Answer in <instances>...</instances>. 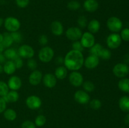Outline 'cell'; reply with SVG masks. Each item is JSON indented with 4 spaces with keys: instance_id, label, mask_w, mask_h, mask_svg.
Instances as JSON below:
<instances>
[{
    "instance_id": "cell-1",
    "label": "cell",
    "mask_w": 129,
    "mask_h": 128,
    "mask_svg": "<svg viewBox=\"0 0 129 128\" xmlns=\"http://www.w3.org/2000/svg\"><path fill=\"white\" fill-rule=\"evenodd\" d=\"M64 66L71 71H78L84 65V58L83 53L71 50L68 51L64 58Z\"/></svg>"
},
{
    "instance_id": "cell-2",
    "label": "cell",
    "mask_w": 129,
    "mask_h": 128,
    "mask_svg": "<svg viewBox=\"0 0 129 128\" xmlns=\"http://www.w3.org/2000/svg\"><path fill=\"white\" fill-rule=\"evenodd\" d=\"M4 26L6 31L9 33L18 31L21 26V23L19 20L13 16H9L4 20Z\"/></svg>"
},
{
    "instance_id": "cell-3",
    "label": "cell",
    "mask_w": 129,
    "mask_h": 128,
    "mask_svg": "<svg viewBox=\"0 0 129 128\" xmlns=\"http://www.w3.org/2000/svg\"><path fill=\"white\" fill-rule=\"evenodd\" d=\"M39 58L42 62L49 63L54 56V51L50 46H43L39 51Z\"/></svg>"
},
{
    "instance_id": "cell-4",
    "label": "cell",
    "mask_w": 129,
    "mask_h": 128,
    "mask_svg": "<svg viewBox=\"0 0 129 128\" xmlns=\"http://www.w3.org/2000/svg\"><path fill=\"white\" fill-rule=\"evenodd\" d=\"M107 26L108 30L113 33H118L121 31L123 27V23L120 18L116 16L109 18L107 21Z\"/></svg>"
},
{
    "instance_id": "cell-5",
    "label": "cell",
    "mask_w": 129,
    "mask_h": 128,
    "mask_svg": "<svg viewBox=\"0 0 129 128\" xmlns=\"http://www.w3.org/2000/svg\"><path fill=\"white\" fill-rule=\"evenodd\" d=\"M113 74L118 78H125L129 74V67L125 63H118L113 67Z\"/></svg>"
},
{
    "instance_id": "cell-6",
    "label": "cell",
    "mask_w": 129,
    "mask_h": 128,
    "mask_svg": "<svg viewBox=\"0 0 129 128\" xmlns=\"http://www.w3.org/2000/svg\"><path fill=\"white\" fill-rule=\"evenodd\" d=\"M106 43L110 49H117L120 46L122 43V38L120 35L117 33H113L108 36Z\"/></svg>"
},
{
    "instance_id": "cell-7",
    "label": "cell",
    "mask_w": 129,
    "mask_h": 128,
    "mask_svg": "<svg viewBox=\"0 0 129 128\" xmlns=\"http://www.w3.org/2000/svg\"><path fill=\"white\" fill-rule=\"evenodd\" d=\"M18 54L22 58L30 59L34 57L35 55L34 49L31 46L26 44L21 45L18 49Z\"/></svg>"
},
{
    "instance_id": "cell-8",
    "label": "cell",
    "mask_w": 129,
    "mask_h": 128,
    "mask_svg": "<svg viewBox=\"0 0 129 128\" xmlns=\"http://www.w3.org/2000/svg\"><path fill=\"white\" fill-rule=\"evenodd\" d=\"M25 104L28 109L31 110H37L42 106V102L39 97L35 95H31L26 98Z\"/></svg>"
},
{
    "instance_id": "cell-9",
    "label": "cell",
    "mask_w": 129,
    "mask_h": 128,
    "mask_svg": "<svg viewBox=\"0 0 129 128\" xmlns=\"http://www.w3.org/2000/svg\"><path fill=\"white\" fill-rule=\"evenodd\" d=\"M80 41L84 48H90L95 44V37L94 34L89 31L83 33L81 37Z\"/></svg>"
},
{
    "instance_id": "cell-10",
    "label": "cell",
    "mask_w": 129,
    "mask_h": 128,
    "mask_svg": "<svg viewBox=\"0 0 129 128\" xmlns=\"http://www.w3.org/2000/svg\"><path fill=\"white\" fill-rule=\"evenodd\" d=\"M82 34L83 33H82L80 28L76 27V26H72V27L69 28L66 31V36L67 38L73 41L80 40Z\"/></svg>"
},
{
    "instance_id": "cell-11",
    "label": "cell",
    "mask_w": 129,
    "mask_h": 128,
    "mask_svg": "<svg viewBox=\"0 0 129 128\" xmlns=\"http://www.w3.org/2000/svg\"><path fill=\"white\" fill-rule=\"evenodd\" d=\"M69 82L75 87L81 86L84 82V78L79 71H72L69 75Z\"/></svg>"
},
{
    "instance_id": "cell-12",
    "label": "cell",
    "mask_w": 129,
    "mask_h": 128,
    "mask_svg": "<svg viewBox=\"0 0 129 128\" xmlns=\"http://www.w3.org/2000/svg\"><path fill=\"white\" fill-rule=\"evenodd\" d=\"M74 99L79 104H87L90 101V96L84 90H78L74 93Z\"/></svg>"
},
{
    "instance_id": "cell-13",
    "label": "cell",
    "mask_w": 129,
    "mask_h": 128,
    "mask_svg": "<svg viewBox=\"0 0 129 128\" xmlns=\"http://www.w3.org/2000/svg\"><path fill=\"white\" fill-rule=\"evenodd\" d=\"M100 63V58L93 55H89L87 56L84 61V65L86 69L89 70L94 69Z\"/></svg>"
},
{
    "instance_id": "cell-14",
    "label": "cell",
    "mask_w": 129,
    "mask_h": 128,
    "mask_svg": "<svg viewBox=\"0 0 129 128\" xmlns=\"http://www.w3.org/2000/svg\"><path fill=\"white\" fill-rule=\"evenodd\" d=\"M43 75L42 72L39 70H35L31 72L28 77V82L30 85L37 86L42 81Z\"/></svg>"
},
{
    "instance_id": "cell-15",
    "label": "cell",
    "mask_w": 129,
    "mask_h": 128,
    "mask_svg": "<svg viewBox=\"0 0 129 128\" xmlns=\"http://www.w3.org/2000/svg\"><path fill=\"white\" fill-rule=\"evenodd\" d=\"M57 80L54 74L51 73H47L43 76L42 82L44 85L49 89H52L56 85Z\"/></svg>"
},
{
    "instance_id": "cell-16",
    "label": "cell",
    "mask_w": 129,
    "mask_h": 128,
    "mask_svg": "<svg viewBox=\"0 0 129 128\" xmlns=\"http://www.w3.org/2000/svg\"><path fill=\"white\" fill-rule=\"evenodd\" d=\"M7 84L10 90L18 91L22 85V81L18 76L12 75L8 79Z\"/></svg>"
},
{
    "instance_id": "cell-17",
    "label": "cell",
    "mask_w": 129,
    "mask_h": 128,
    "mask_svg": "<svg viewBox=\"0 0 129 128\" xmlns=\"http://www.w3.org/2000/svg\"><path fill=\"white\" fill-rule=\"evenodd\" d=\"M50 30L55 36H61L64 33V26L59 21H54L50 24Z\"/></svg>"
},
{
    "instance_id": "cell-18",
    "label": "cell",
    "mask_w": 129,
    "mask_h": 128,
    "mask_svg": "<svg viewBox=\"0 0 129 128\" xmlns=\"http://www.w3.org/2000/svg\"><path fill=\"white\" fill-rule=\"evenodd\" d=\"M83 8L89 13L95 12L99 8V3L97 0H85L83 3Z\"/></svg>"
},
{
    "instance_id": "cell-19",
    "label": "cell",
    "mask_w": 129,
    "mask_h": 128,
    "mask_svg": "<svg viewBox=\"0 0 129 128\" xmlns=\"http://www.w3.org/2000/svg\"><path fill=\"white\" fill-rule=\"evenodd\" d=\"M100 23L98 20H96V19H93L91 21H89V22H88V25H87V28H88V31L93 34L98 33L100 29Z\"/></svg>"
},
{
    "instance_id": "cell-20",
    "label": "cell",
    "mask_w": 129,
    "mask_h": 128,
    "mask_svg": "<svg viewBox=\"0 0 129 128\" xmlns=\"http://www.w3.org/2000/svg\"><path fill=\"white\" fill-rule=\"evenodd\" d=\"M4 72L8 75H13L16 72V68L15 63L12 60H8L3 65Z\"/></svg>"
},
{
    "instance_id": "cell-21",
    "label": "cell",
    "mask_w": 129,
    "mask_h": 128,
    "mask_svg": "<svg viewBox=\"0 0 129 128\" xmlns=\"http://www.w3.org/2000/svg\"><path fill=\"white\" fill-rule=\"evenodd\" d=\"M4 98L6 102H16L18 100L19 98H20V95H19L18 92L16 90H9L8 92L6 94L5 96L3 97Z\"/></svg>"
},
{
    "instance_id": "cell-22",
    "label": "cell",
    "mask_w": 129,
    "mask_h": 128,
    "mask_svg": "<svg viewBox=\"0 0 129 128\" xmlns=\"http://www.w3.org/2000/svg\"><path fill=\"white\" fill-rule=\"evenodd\" d=\"M54 75L57 79L59 80H63L65 79L68 75V69L65 66L60 65L56 68L54 72Z\"/></svg>"
},
{
    "instance_id": "cell-23",
    "label": "cell",
    "mask_w": 129,
    "mask_h": 128,
    "mask_svg": "<svg viewBox=\"0 0 129 128\" xmlns=\"http://www.w3.org/2000/svg\"><path fill=\"white\" fill-rule=\"evenodd\" d=\"M3 54L6 60H12V61H13L14 60H15L16 58L19 56L18 51H16L15 49L10 47L8 48L6 50H4Z\"/></svg>"
},
{
    "instance_id": "cell-24",
    "label": "cell",
    "mask_w": 129,
    "mask_h": 128,
    "mask_svg": "<svg viewBox=\"0 0 129 128\" xmlns=\"http://www.w3.org/2000/svg\"><path fill=\"white\" fill-rule=\"evenodd\" d=\"M118 105L121 110L124 112H129V97L127 95L122 96L119 99Z\"/></svg>"
},
{
    "instance_id": "cell-25",
    "label": "cell",
    "mask_w": 129,
    "mask_h": 128,
    "mask_svg": "<svg viewBox=\"0 0 129 128\" xmlns=\"http://www.w3.org/2000/svg\"><path fill=\"white\" fill-rule=\"evenodd\" d=\"M3 116L6 120L8 121H13L17 117V114L14 109L9 108L6 109L3 112Z\"/></svg>"
},
{
    "instance_id": "cell-26",
    "label": "cell",
    "mask_w": 129,
    "mask_h": 128,
    "mask_svg": "<svg viewBox=\"0 0 129 128\" xmlns=\"http://www.w3.org/2000/svg\"><path fill=\"white\" fill-rule=\"evenodd\" d=\"M118 87L121 91L129 94V79L122 78L118 83Z\"/></svg>"
},
{
    "instance_id": "cell-27",
    "label": "cell",
    "mask_w": 129,
    "mask_h": 128,
    "mask_svg": "<svg viewBox=\"0 0 129 128\" xmlns=\"http://www.w3.org/2000/svg\"><path fill=\"white\" fill-rule=\"evenodd\" d=\"M4 38L3 40L2 45H3L5 48H8L11 47V45L14 43L13 40L11 36V34L9 32H6L3 33Z\"/></svg>"
},
{
    "instance_id": "cell-28",
    "label": "cell",
    "mask_w": 129,
    "mask_h": 128,
    "mask_svg": "<svg viewBox=\"0 0 129 128\" xmlns=\"http://www.w3.org/2000/svg\"><path fill=\"white\" fill-rule=\"evenodd\" d=\"M103 48V46L101 44L95 43L89 48V53H90L91 55L99 56L100 53L101 51H102Z\"/></svg>"
},
{
    "instance_id": "cell-29",
    "label": "cell",
    "mask_w": 129,
    "mask_h": 128,
    "mask_svg": "<svg viewBox=\"0 0 129 128\" xmlns=\"http://www.w3.org/2000/svg\"><path fill=\"white\" fill-rule=\"evenodd\" d=\"M82 86H83V90L88 93L92 92L95 89V85H94V83L89 80H86V81L83 82Z\"/></svg>"
},
{
    "instance_id": "cell-30",
    "label": "cell",
    "mask_w": 129,
    "mask_h": 128,
    "mask_svg": "<svg viewBox=\"0 0 129 128\" xmlns=\"http://www.w3.org/2000/svg\"><path fill=\"white\" fill-rule=\"evenodd\" d=\"M98 57L102 59V60H108L112 57V52H111V51L109 49L103 48L102 51H101Z\"/></svg>"
},
{
    "instance_id": "cell-31",
    "label": "cell",
    "mask_w": 129,
    "mask_h": 128,
    "mask_svg": "<svg viewBox=\"0 0 129 128\" xmlns=\"http://www.w3.org/2000/svg\"><path fill=\"white\" fill-rule=\"evenodd\" d=\"M67 8L71 11H77L81 8V4L76 0H72L68 2Z\"/></svg>"
},
{
    "instance_id": "cell-32",
    "label": "cell",
    "mask_w": 129,
    "mask_h": 128,
    "mask_svg": "<svg viewBox=\"0 0 129 128\" xmlns=\"http://www.w3.org/2000/svg\"><path fill=\"white\" fill-rule=\"evenodd\" d=\"M45 122H46V117L45 115H42V114L37 115L35 118V122H34L37 127H42L43 125H45Z\"/></svg>"
},
{
    "instance_id": "cell-33",
    "label": "cell",
    "mask_w": 129,
    "mask_h": 128,
    "mask_svg": "<svg viewBox=\"0 0 129 128\" xmlns=\"http://www.w3.org/2000/svg\"><path fill=\"white\" fill-rule=\"evenodd\" d=\"M89 106L93 110H98L102 106V103L101 100L98 99H93L89 102Z\"/></svg>"
},
{
    "instance_id": "cell-34",
    "label": "cell",
    "mask_w": 129,
    "mask_h": 128,
    "mask_svg": "<svg viewBox=\"0 0 129 128\" xmlns=\"http://www.w3.org/2000/svg\"><path fill=\"white\" fill-rule=\"evenodd\" d=\"M10 90L7 83L3 81H0V97H4Z\"/></svg>"
},
{
    "instance_id": "cell-35",
    "label": "cell",
    "mask_w": 129,
    "mask_h": 128,
    "mask_svg": "<svg viewBox=\"0 0 129 128\" xmlns=\"http://www.w3.org/2000/svg\"><path fill=\"white\" fill-rule=\"evenodd\" d=\"M77 23H78L79 28H84L86 27L88 23L86 17L84 15H81V16H79L78 20H77Z\"/></svg>"
},
{
    "instance_id": "cell-36",
    "label": "cell",
    "mask_w": 129,
    "mask_h": 128,
    "mask_svg": "<svg viewBox=\"0 0 129 128\" xmlns=\"http://www.w3.org/2000/svg\"><path fill=\"white\" fill-rule=\"evenodd\" d=\"M26 66H27L28 69H30V70H37V62L36 60L35 59H34L33 58L30 59H28L27 62H26Z\"/></svg>"
},
{
    "instance_id": "cell-37",
    "label": "cell",
    "mask_w": 129,
    "mask_h": 128,
    "mask_svg": "<svg viewBox=\"0 0 129 128\" xmlns=\"http://www.w3.org/2000/svg\"><path fill=\"white\" fill-rule=\"evenodd\" d=\"M11 34V36L12 37L13 41L15 43H20L22 41L23 36L22 35L20 32H19L18 31H15V32L10 33Z\"/></svg>"
},
{
    "instance_id": "cell-38",
    "label": "cell",
    "mask_w": 129,
    "mask_h": 128,
    "mask_svg": "<svg viewBox=\"0 0 129 128\" xmlns=\"http://www.w3.org/2000/svg\"><path fill=\"white\" fill-rule=\"evenodd\" d=\"M72 48H73V50H76V51H81V52H83L84 48L82 45L80 40H78V41H73V44H72Z\"/></svg>"
},
{
    "instance_id": "cell-39",
    "label": "cell",
    "mask_w": 129,
    "mask_h": 128,
    "mask_svg": "<svg viewBox=\"0 0 129 128\" xmlns=\"http://www.w3.org/2000/svg\"><path fill=\"white\" fill-rule=\"evenodd\" d=\"M120 37L122 40L125 41H129V28H125L121 31Z\"/></svg>"
},
{
    "instance_id": "cell-40",
    "label": "cell",
    "mask_w": 129,
    "mask_h": 128,
    "mask_svg": "<svg viewBox=\"0 0 129 128\" xmlns=\"http://www.w3.org/2000/svg\"><path fill=\"white\" fill-rule=\"evenodd\" d=\"M15 3L20 8H25L28 6L30 0H15Z\"/></svg>"
},
{
    "instance_id": "cell-41",
    "label": "cell",
    "mask_w": 129,
    "mask_h": 128,
    "mask_svg": "<svg viewBox=\"0 0 129 128\" xmlns=\"http://www.w3.org/2000/svg\"><path fill=\"white\" fill-rule=\"evenodd\" d=\"M48 42H49V38L48 36L46 35H41L39 38V43H40V45L43 46H45L47 45Z\"/></svg>"
},
{
    "instance_id": "cell-42",
    "label": "cell",
    "mask_w": 129,
    "mask_h": 128,
    "mask_svg": "<svg viewBox=\"0 0 129 128\" xmlns=\"http://www.w3.org/2000/svg\"><path fill=\"white\" fill-rule=\"evenodd\" d=\"M21 128H36L35 123L31 120H26L21 124Z\"/></svg>"
},
{
    "instance_id": "cell-43",
    "label": "cell",
    "mask_w": 129,
    "mask_h": 128,
    "mask_svg": "<svg viewBox=\"0 0 129 128\" xmlns=\"http://www.w3.org/2000/svg\"><path fill=\"white\" fill-rule=\"evenodd\" d=\"M14 63H15V65L16 66V69H20L23 67V60L22 58L18 57L16 58L15 60H13Z\"/></svg>"
},
{
    "instance_id": "cell-44",
    "label": "cell",
    "mask_w": 129,
    "mask_h": 128,
    "mask_svg": "<svg viewBox=\"0 0 129 128\" xmlns=\"http://www.w3.org/2000/svg\"><path fill=\"white\" fill-rule=\"evenodd\" d=\"M6 104L7 102L4 99L3 97H0V114L3 113V112L6 109Z\"/></svg>"
},
{
    "instance_id": "cell-45",
    "label": "cell",
    "mask_w": 129,
    "mask_h": 128,
    "mask_svg": "<svg viewBox=\"0 0 129 128\" xmlns=\"http://www.w3.org/2000/svg\"><path fill=\"white\" fill-rule=\"evenodd\" d=\"M64 58L62 56H57L55 58V63L58 65H62V64H64Z\"/></svg>"
},
{
    "instance_id": "cell-46",
    "label": "cell",
    "mask_w": 129,
    "mask_h": 128,
    "mask_svg": "<svg viewBox=\"0 0 129 128\" xmlns=\"http://www.w3.org/2000/svg\"><path fill=\"white\" fill-rule=\"evenodd\" d=\"M6 58H5V55H4L3 53L0 54V64L5 63L6 62Z\"/></svg>"
},
{
    "instance_id": "cell-47",
    "label": "cell",
    "mask_w": 129,
    "mask_h": 128,
    "mask_svg": "<svg viewBox=\"0 0 129 128\" xmlns=\"http://www.w3.org/2000/svg\"><path fill=\"white\" fill-rule=\"evenodd\" d=\"M124 122L127 125H129V114H127V115L125 116Z\"/></svg>"
},
{
    "instance_id": "cell-48",
    "label": "cell",
    "mask_w": 129,
    "mask_h": 128,
    "mask_svg": "<svg viewBox=\"0 0 129 128\" xmlns=\"http://www.w3.org/2000/svg\"><path fill=\"white\" fill-rule=\"evenodd\" d=\"M5 50V48H4L3 45H2V43H0V54L3 53Z\"/></svg>"
},
{
    "instance_id": "cell-49",
    "label": "cell",
    "mask_w": 129,
    "mask_h": 128,
    "mask_svg": "<svg viewBox=\"0 0 129 128\" xmlns=\"http://www.w3.org/2000/svg\"><path fill=\"white\" fill-rule=\"evenodd\" d=\"M3 38H4L3 33H0V43H2Z\"/></svg>"
},
{
    "instance_id": "cell-50",
    "label": "cell",
    "mask_w": 129,
    "mask_h": 128,
    "mask_svg": "<svg viewBox=\"0 0 129 128\" xmlns=\"http://www.w3.org/2000/svg\"><path fill=\"white\" fill-rule=\"evenodd\" d=\"M4 24V20L2 18L0 17V27L2 26Z\"/></svg>"
},
{
    "instance_id": "cell-51",
    "label": "cell",
    "mask_w": 129,
    "mask_h": 128,
    "mask_svg": "<svg viewBox=\"0 0 129 128\" xmlns=\"http://www.w3.org/2000/svg\"><path fill=\"white\" fill-rule=\"evenodd\" d=\"M3 72H4L3 65H2L1 64H0V74H2Z\"/></svg>"
},
{
    "instance_id": "cell-52",
    "label": "cell",
    "mask_w": 129,
    "mask_h": 128,
    "mask_svg": "<svg viewBox=\"0 0 129 128\" xmlns=\"http://www.w3.org/2000/svg\"><path fill=\"white\" fill-rule=\"evenodd\" d=\"M121 128H125V127H121Z\"/></svg>"
},
{
    "instance_id": "cell-53",
    "label": "cell",
    "mask_w": 129,
    "mask_h": 128,
    "mask_svg": "<svg viewBox=\"0 0 129 128\" xmlns=\"http://www.w3.org/2000/svg\"><path fill=\"white\" fill-rule=\"evenodd\" d=\"M69 128H73V127H69Z\"/></svg>"
}]
</instances>
